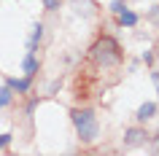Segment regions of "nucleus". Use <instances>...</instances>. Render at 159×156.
<instances>
[{"instance_id":"obj_1","label":"nucleus","mask_w":159,"mask_h":156,"mask_svg":"<svg viewBox=\"0 0 159 156\" xmlns=\"http://www.w3.org/2000/svg\"><path fill=\"white\" fill-rule=\"evenodd\" d=\"M73 124H75V129H78V135L84 140H94V135H97V121H94L92 110H75Z\"/></svg>"},{"instance_id":"obj_2","label":"nucleus","mask_w":159,"mask_h":156,"mask_svg":"<svg viewBox=\"0 0 159 156\" xmlns=\"http://www.w3.org/2000/svg\"><path fill=\"white\" fill-rule=\"evenodd\" d=\"M154 110H157V105H154V102H146V105L138 110V118H140V121H146V118H151V116H154Z\"/></svg>"},{"instance_id":"obj_3","label":"nucleus","mask_w":159,"mask_h":156,"mask_svg":"<svg viewBox=\"0 0 159 156\" xmlns=\"http://www.w3.org/2000/svg\"><path fill=\"white\" fill-rule=\"evenodd\" d=\"M119 19H121V25H127V27H132L135 22H138V16H135L132 11H119Z\"/></svg>"},{"instance_id":"obj_4","label":"nucleus","mask_w":159,"mask_h":156,"mask_svg":"<svg viewBox=\"0 0 159 156\" xmlns=\"http://www.w3.org/2000/svg\"><path fill=\"white\" fill-rule=\"evenodd\" d=\"M140 140H143V132L140 129H129V132H127V143H132V145H135V143H140Z\"/></svg>"},{"instance_id":"obj_5","label":"nucleus","mask_w":159,"mask_h":156,"mask_svg":"<svg viewBox=\"0 0 159 156\" xmlns=\"http://www.w3.org/2000/svg\"><path fill=\"white\" fill-rule=\"evenodd\" d=\"M8 102H11V91L6 89V86H0V108L8 105Z\"/></svg>"},{"instance_id":"obj_6","label":"nucleus","mask_w":159,"mask_h":156,"mask_svg":"<svg viewBox=\"0 0 159 156\" xmlns=\"http://www.w3.org/2000/svg\"><path fill=\"white\" fill-rule=\"evenodd\" d=\"M25 70H27V73H33V70H35V57H33V51H30V54H27V59H25Z\"/></svg>"},{"instance_id":"obj_7","label":"nucleus","mask_w":159,"mask_h":156,"mask_svg":"<svg viewBox=\"0 0 159 156\" xmlns=\"http://www.w3.org/2000/svg\"><path fill=\"white\" fill-rule=\"evenodd\" d=\"M11 86H16L19 91H25L27 89V81H11Z\"/></svg>"},{"instance_id":"obj_8","label":"nucleus","mask_w":159,"mask_h":156,"mask_svg":"<svg viewBox=\"0 0 159 156\" xmlns=\"http://www.w3.org/2000/svg\"><path fill=\"white\" fill-rule=\"evenodd\" d=\"M111 8L119 14V11H124V3H121V0H113V6H111Z\"/></svg>"},{"instance_id":"obj_9","label":"nucleus","mask_w":159,"mask_h":156,"mask_svg":"<svg viewBox=\"0 0 159 156\" xmlns=\"http://www.w3.org/2000/svg\"><path fill=\"white\" fill-rule=\"evenodd\" d=\"M8 140H11V135H0V148L8 145Z\"/></svg>"},{"instance_id":"obj_10","label":"nucleus","mask_w":159,"mask_h":156,"mask_svg":"<svg viewBox=\"0 0 159 156\" xmlns=\"http://www.w3.org/2000/svg\"><path fill=\"white\" fill-rule=\"evenodd\" d=\"M151 78H154V86H157V91H159V73H154Z\"/></svg>"},{"instance_id":"obj_11","label":"nucleus","mask_w":159,"mask_h":156,"mask_svg":"<svg viewBox=\"0 0 159 156\" xmlns=\"http://www.w3.org/2000/svg\"><path fill=\"white\" fill-rule=\"evenodd\" d=\"M46 8H57V0H46Z\"/></svg>"}]
</instances>
